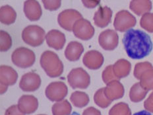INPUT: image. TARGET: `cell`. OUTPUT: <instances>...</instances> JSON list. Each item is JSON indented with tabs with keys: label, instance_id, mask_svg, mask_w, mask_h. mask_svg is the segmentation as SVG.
Segmentation results:
<instances>
[{
	"label": "cell",
	"instance_id": "cell-1",
	"mask_svg": "<svg viewBox=\"0 0 153 115\" xmlns=\"http://www.w3.org/2000/svg\"><path fill=\"white\" fill-rule=\"evenodd\" d=\"M122 42L129 58L140 60L149 56L152 50V43L148 34L139 29H130L123 35Z\"/></svg>",
	"mask_w": 153,
	"mask_h": 115
},
{
	"label": "cell",
	"instance_id": "cell-2",
	"mask_svg": "<svg viewBox=\"0 0 153 115\" xmlns=\"http://www.w3.org/2000/svg\"><path fill=\"white\" fill-rule=\"evenodd\" d=\"M40 66L50 78H57L63 72V64L57 54L50 50L44 52L40 57Z\"/></svg>",
	"mask_w": 153,
	"mask_h": 115
},
{
	"label": "cell",
	"instance_id": "cell-3",
	"mask_svg": "<svg viewBox=\"0 0 153 115\" xmlns=\"http://www.w3.org/2000/svg\"><path fill=\"white\" fill-rule=\"evenodd\" d=\"M45 38V31L38 25H28L22 32V38L24 42L33 47L40 46Z\"/></svg>",
	"mask_w": 153,
	"mask_h": 115
},
{
	"label": "cell",
	"instance_id": "cell-4",
	"mask_svg": "<svg viewBox=\"0 0 153 115\" xmlns=\"http://www.w3.org/2000/svg\"><path fill=\"white\" fill-rule=\"evenodd\" d=\"M11 60L13 63L19 68H28L34 63L36 56L33 51L29 49L19 47L12 53Z\"/></svg>",
	"mask_w": 153,
	"mask_h": 115
},
{
	"label": "cell",
	"instance_id": "cell-5",
	"mask_svg": "<svg viewBox=\"0 0 153 115\" xmlns=\"http://www.w3.org/2000/svg\"><path fill=\"white\" fill-rule=\"evenodd\" d=\"M68 81L73 89H87L91 84V77L82 68L73 69L68 75Z\"/></svg>",
	"mask_w": 153,
	"mask_h": 115
},
{
	"label": "cell",
	"instance_id": "cell-6",
	"mask_svg": "<svg viewBox=\"0 0 153 115\" xmlns=\"http://www.w3.org/2000/svg\"><path fill=\"white\" fill-rule=\"evenodd\" d=\"M137 23L136 18L127 10L117 12L115 17L114 26L115 29L120 32H126L131 29Z\"/></svg>",
	"mask_w": 153,
	"mask_h": 115
},
{
	"label": "cell",
	"instance_id": "cell-7",
	"mask_svg": "<svg viewBox=\"0 0 153 115\" xmlns=\"http://www.w3.org/2000/svg\"><path fill=\"white\" fill-rule=\"evenodd\" d=\"M82 18V15L78 11L69 9L59 13L57 17V22L59 26L63 29L68 31H73L75 22Z\"/></svg>",
	"mask_w": 153,
	"mask_h": 115
},
{
	"label": "cell",
	"instance_id": "cell-8",
	"mask_svg": "<svg viewBox=\"0 0 153 115\" xmlns=\"http://www.w3.org/2000/svg\"><path fill=\"white\" fill-rule=\"evenodd\" d=\"M68 88L62 81L52 82L47 86L45 91L46 97L51 101L59 102L68 95Z\"/></svg>",
	"mask_w": 153,
	"mask_h": 115
},
{
	"label": "cell",
	"instance_id": "cell-9",
	"mask_svg": "<svg viewBox=\"0 0 153 115\" xmlns=\"http://www.w3.org/2000/svg\"><path fill=\"white\" fill-rule=\"evenodd\" d=\"M73 32L76 38L82 40H88L93 37L94 28L90 21L82 18L75 22L73 26Z\"/></svg>",
	"mask_w": 153,
	"mask_h": 115
},
{
	"label": "cell",
	"instance_id": "cell-10",
	"mask_svg": "<svg viewBox=\"0 0 153 115\" xmlns=\"http://www.w3.org/2000/svg\"><path fill=\"white\" fill-rule=\"evenodd\" d=\"M100 46L105 50H114L118 45L119 36L116 31L107 29L102 32L98 37Z\"/></svg>",
	"mask_w": 153,
	"mask_h": 115
},
{
	"label": "cell",
	"instance_id": "cell-11",
	"mask_svg": "<svg viewBox=\"0 0 153 115\" xmlns=\"http://www.w3.org/2000/svg\"><path fill=\"white\" fill-rule=\"evenodd\" d=\"M41 85L40 75L34 72L25 73L21 79L19 87L25 92H33L39 89Z\"/></svg>",
	"mask_w": 153,
	"mask_h": 115
},
{
	"label": "cell",
	"instance_id": "cell-12",
	"mask_svg": "<svg viewBox=\"0 0 153 115\" xmlns=\"http://www.w3.org/2000/svg\"><path fill=\"white\" fill-rule=\"evenodd\" d=\"M18 107L25 114L34 113L38 107V101L36 97L30 95L21 96L18 101Z\"/></svg>",
	"mask_w": 153,
	"mask_h": 115
},
{
	"label": "cell",
	"instance_id": "cell-13",
	"mask_svg": "<svg viewBox=\"0 0 153 115\" xmlns=\"http://www.w3.org/2000/svg\"><path fill=\"white\" fill-rule=\"evenodd\" d=\"M104 56L97 50H90L86 53L82 59L84 65L90 69H98L102 66Z\"/></svg>",
	"mask_w": 153,
	"mask_h": 115
},
{
	"label": "cell",
	"instance_id": "cell-14",
	"mask_svg": "<svg viewBox=\"0 0 153 115\" xmlns=\"http://www.w3.org/2000/svg\"><path fill=\"white\" fill-rule=\"evenodd\" d=\"M46 40L48 45L56 50H62L66 42L65 34L56 29L51 30L47 33Z\"/></svg>",
	"mask_w": 153,
	"mask_h": 115
},
{
	"label": "cell",
	"instance_id": "cell-15",
	"mask_svg": "<svg viewBox=\"0 0 153 115\" xmlns=\"http://www.w3.org/2000/svg\"><path fill=\"white\" fill-rule=\"evenodd\" d=\"M111 17H112L111 9L107 6H104V7H100L95 12L93 20L94 24L97 27L104 28L110 23Z\"/></svg>",
	"mask_w": 153,
	"mask_h": 115
},
{
	"label": "cell",
	"instance_id": "cell-16",
	"mask_svg": "<svg viewBox=\"0 0 153 115\" xmlns=\"http://www.w3.org/2000/svg\"><path fill=\"white\" fill-rule=\"evenodd\" d=\"M24 13L31 21L39 20L42 14V8L36 0H28L24 3Z\"/></svg>",
	"mask_w": 153,
	"mask_h": 115
},
{
	"label": "cell",
	"instance_id": "cell-17",
	"mask_svg": "<svg viewBox=\"0 0 153 115\" xmlns=\"http://www.w3.org/2000/svg\"><path fill=\"white\" fill-rule=\"evenodd\" d=\"M123 85L119 81H113L106 85L104 87V93L106 97L113 101L122 98L124 95Z\"/></svg>",
	"mask_w": 153,
	"mask_h": 115
},
{
	"label": "cell",
	"instance_id": "cell-18",
	"mask_svg": "<svg viewBox=\"0 0 153 115\" xmlns=\"http://www.w3.org/2000/svg\"><path fill=\"white\" fill-rule=\"evenodd\" d=\"M18 74L11 66H0V84L5 86L13 85L17 81Z\"/></svg>",
	"mask_w": 153,
	"mask_h": 115
},
{
	"label": "cell",
	"instance_id": "cell-19",
	"mask_svg": "<svg viewBox=\"0 0 153 115\" xmlns=\"http://www.w3.org/2000/svg\"><path fill=\"white\" fill-rule=\"evenodd\" d=\"M83 52L84 47L81 43L71 41L67 46L64 54L66 58L69 61L75 62L79 60Z\"/></svg>",
	"mask_w": 153,
	"mask_h": 115
},
{
	"label": "cell",
	"instance_id": "cell-20",
	"mask_svg": "<svg viewBox=\"0 0 153 115\" xmlns=\"http://www.w3.org/2000/svg\"><path fill=\"white\" fill-rule=\"evenodd\" d=\"M131 64L126 59H120L113 65V72L115 76L120 80L129 74Z\"/></svg>",
	"mask_w": 153,
	"mask_h": 115
},
{
	"label": "cell",
	"instance_id": "cell-21",
	"mask_svg": "<svg viewBox=\"0 0 153 115\" xmlns=\"http://www.w3.org/2000/svg\"><path fill=\"white\" fill-rule=\"evenodd\" d=\"M152 7V2L149 0H133L129 5L131 10L139 16L147 13Z\"/></svg>",
	"mask_w": 153,
	"mask_h": 115
},
{
	"label": "cell",
	"instance_id": "cell-22",
	"mask_svg": "<svg viewBox=\"0 0 153 115\" xmlns=\"http://www.w3.org/2000/svg\"><path fill=\"white\" fill-rule=\"evenodd\" d=\"M17 18V13L10 5L2 6L0 9V21L1 23L10 25L15 23Z\"/></svg>",
	"mask_w": 153,
	"mask_h": 115
},
{
	"label": "cell",
	"instance_id": "cell-23",
	"mask_svg": "<svg viewBox=\"0 0 153 115\" xmlns=\"http://www.w3.org/2000/svg\"><path fill=\"white\" fill-rule=\"evenodd\" d=\"M149 91L145 90L142 87L140 82L134 84L129 91V98L133 103H139L143 101L147 95Z\"/></svg>",
	"mask_w": 153,
	"mask_h": 115
},
{
	"label": "cell",
	"instance_id": "cell-24",
	"mask_svg": "<svg viewBox=\"0 0 153 115\" xmlns=\"http://www.w3.org/2000/svg\"><path fill=\"white\" fill-rule=\"evenodd\" d=\"M71 105L66 99L57 102L52 107L53 115H69L71 114Z\"/></svg>",
	"mask_w": 153,
	"mask_h": 115
},
{
	"label": "cell",
	"instance_id": "cell-25",
	"mask_svg": "<svg viewBox=\"0 0 153 115\" xmlns=\"http://www.w3.org/2000/svg\"><path fill=\"white\" fill-rule=\"evenodd\" d=\"M70 101L75 107L78 108H82L87 106L90 99L88 95L85 92L75 91L73 92L70 97Z\"/></svg>",
	"mask_w": 153,
	"mask_h": 115
},
{
	"label": "cell",
	"instance_id": "cell-26",
	"mask_svg": "<svg viewBox=\"0 0 153 115\" xmlns=\"http://www.w3.org/2000/svg\"><path fill=\"white\" fill-rule=\"evenodd\" d=\"M140 84L145 90H153V68L143 73L140 78Z\"/></svg>",
	"mask_w": 153,
	"mask_h": 115
},
{
	"label": "cell",
	"instance_id": "cell-27",
	"mask_svg": "<svg viewBox=\"0 0 153 115\" xmlns=\"http://www.w3.org/2000/svg\"><path fill=\"white\" fill-rule=\"evenodd\" d=\"M94 103L97 104L98 107L102 108H106L110 106L111 103V101L106 97L104 93V87L100 88L95 93L94 95Z\"/></svg>",
	"mask_w": 153,
	"mask_h": 115
},
{
	"label": "cell",
	"instance_id": "cell-28",
	"mask_svg": "<svg viewBox=\"0 0 153 115\" xmlns=\"http://www.w3.org/2000/svg\"><path fill=\"white\" fill-rule=\"evenodd\" d=\"M109 115H131V111L127 103L120 102L111 108Z\"/></svg>",
	"mask_w": 153,
	"mask_h": 115
},
{
	"label": "cell",
	"instance_id": "cell-29",
	"mask_svg": "<svg viewBox=\"0 0 153 115\" xmlns=\"http://www.w3.org/2000/svg\"><path fill=\"white\" fill-rule=\"evenodd\" d=\"M12 46V38L7 32L0 31V50L1 52H6L11 49Z\"/></svg>",
	"mask_w": 153,
	"mask_h": 115
},
{
	"label": "cell",
	"instance_id": "cell-30",
	"mask_svg": "<svg viewBox=\"0 0 153 115\" xmlns=\"http://www.w3.org/2000/svg\"><path fill=\"white\" fill-rule=\"evenodd\" d=\"M140 25L146 31L153 33V13H147L142 16L140 20Z\"/></svg>",
	"mask_w": 153,
	"mask_h": 115
},
{
	"label": "cell",
	"instance_id": "cell-31",
	"mask_svg": "<svg viewBox=\"0 0 153 115\" xmlns=\"http://www.w3.org/2000/svg\"><path fill=\"white\" fill-rule=\"evenodd\" d=\"M151 68H153V66H152L151 63L149 62L137 63L135 66L133 75L135 77V78L140 80V78H141L143 73L145 72L146 70Z\"/></svg>",
	"mask_w": 153,
	"mask_h": 115
},
{
	"label": "cell",
	"instance_id": "cell-32",
	"mask_svg": "<svg viewBox=\"0 0 153 115\" xmlns=\"http://www.w3.org/2000/svg\"><path fill=\"white\" fill-rule=\"evenodd\" d=\"M102 78L103 81L106 85L113 81H119L114 73L113 65L108 66L105 68L102 74Z\"/></svg>",
	"mask_w": 153,
	"mask_h": 115
},
{
	"label": "cell",
	"instance_id": "cell-33",
	"mask_svg": "<svg viewBox=\"0 0 153 115\" xmlns=\"http://www.w3.org/2000/svg\"><path fill=\"white\" fill-rule=\"evenodd\" d=\"M42 3L44 7L46 9L49 11H56L62 5V1L59 0H53V1H47L43 0Z\"/></svg>",
	"mask_w": 153,
	"mask_h": 115
},
{
	"label": "cell",
	"instance_id": "cell-34",
	"mask_svg": "<svg viewBox=\"0 0 153 115\" xmlns=\"http://www.w3.org/2000/svg\"><path fill=\"white\" fill-rule=\"evenodd\" d=\"M5 115H25L19 110L18 105H12L10 107H9L5 111Z\"/></svg>",
	"mask_w": 153,
	"mask_h": 115
},
{
	"label": "cell",
	"instance_id": "cell-35",
	"mask_svg": "<svg viewBox=\"0 0 153 115\" xmlns=\"http://www.w3.org/2000/svg\"><path fill=\"white\" fill-rule=\"evenodd\" d=\"M144 107L146 111L153 113V92L150 94L149 97L144 102Z\"/></svg>",
	"mask_w": 153,
	"mask_h": 115
},
{
	"label": "cell",
	"instance_id": "cell-36",
	"mask_svg": "<svg viewBox=\"0 0 153 115\" xmlns=\"http://www.w3.org/2000/svg\"><path fill=\"white\" fill-rule=\"evenodd\" d=\"M82 115H102L100 111L93 107H88L83 111Z\"/></svg>",
	"mask_w": 153,
	"mask_h": 115
},
{
	"label": "cell",
	"instance_id": "cell-37",
	"mask_svg": "<svg viewBox=\"0 0 153 115\" xmlns=\"http://www.w3.org/2000/svg\"><path fill=\"white\" fill-rule=\"evenodd\" d=\"M82 2L85 7L87 8H94L100 4V1H85L83 0Z\"/></svg>",
	"mask_w": 153,
	"mask_h": 115
},
{
	"label": "cell",
	"instance_id": "cell-38",
	"mask_svg": "<svg viewBox=\"0 0 153 115\" xmlns=\"http://www.w3.org/2000/svg\"><path fill=\"white\" fill-rule=\"evenodd\" d=\"M133 115H152V114L147 111L143 110V111H141L137 112V113H135V114H133Z\"/></svg>",
	"mask_w": 153,
	"mask_h": 115
},
{
	"label": "cell",
	"instance_id": "cell-39",
	"mask_svg": "<svg viewBox=\"0 0 153 115\" xmlns=\"http://www.w3.org/2000/svg\"><path fill=\"white\" fill-rule=\"evenodd\" d=\"M7 86H5V85H1V89H0V93H1V94L3 95L7 91Z\"/></svg>",
	"mask_w": 153,
	"mask_h": 115
},
{
	"label": "cell",
	"instance_id": "cell-40",
	"mask_svg": "<svg viewBox=\"0 0 153 115\" xmlns=\"http://www.w3.org/2000/svg\"><path fill=\"white\" fill-rule=\"evenodd\" d=\"M69 115H80V114H79L78 113H76V112H73L72 114H69Z\"/></svg>",
	"mask_w": 153,
	"mask_h": 115
},
{
	"label": "cell",
	"instance_id": "cell-41",
	"mask_svg": "<svg viewBox=\"0 0 153 115\" xmlns=\"http://www.w3.org/2000/svg\"><path fill=\"white\" fill-rule=\"evenodd\" d=\"M38 115H47V114H38Z\"/></svg>",
	"mask_w": 153,
	"mask_h": 115
}]
</instances>
